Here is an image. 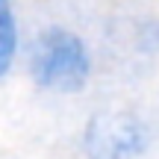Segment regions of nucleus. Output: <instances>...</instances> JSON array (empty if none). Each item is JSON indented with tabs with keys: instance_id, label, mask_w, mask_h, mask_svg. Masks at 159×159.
I'll use <instances>...</instances> for the list:
<instances>
[{
	"instance_id": "nucleus-1",
	"label": "nucleus",
	"mask_w": 159,
	"mask_h": 159,
	"mask_svg": "<svg viewBox=\"0 0 159 159\" xmlns=\"http://www.w3.org/2000/svg\"><path fill=\"white\" fill-rule=\"evenodd\" d=\"M27 71L39 89L53 94H77L91 80V53L77 33L47 27L27 50Z\"/></svg>"
},
{
	"instance_id": "nucleus-2",
	"label": "nucleus",
	"mask_w": 159,
	"mask_h": 159,
	"mask_svg": "<svg viewBox=\"0 0 159 159\" xmlns=\"http://www.w3.org/2000/svg\"><path fill=\"white\" fill-rule=\"evenodd\" d=\"M148 144V124L130 109L97 112L83 130V150L89 159H139Z\"/></svg>"
},
{
	"instance_id": "nucleus-3",
	"label": "nucleus",
	"mask_w": 159,
	"mask_h": 159,
	"mask_svg": "<svg viewBox=\"0 0 159 159\" xmlns=\"http://www.w3.org/2000/svg\"><path fill=\"white\" fill-rule=\"evenodd\" d=\"M21 50V30H18L12 0H0V80L12 71Z\"/></svg>"
}]
</instances>
